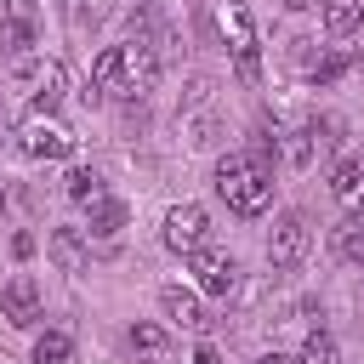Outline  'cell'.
Masks as SVG:
<instances>
[{
    "label": "cell",
    "mask_w": 364,
    "mask_h": 364,
    "mask_svg": "<svg viewBox=\"0 0 364 364\" xmlns=\"http://www.w3.org/2000/svg\"><path fill=\"white\" fill-rule=\"evenodd\" d=\"M216 193L228 199L233 216H262L273 205V165H267V148H233L216 159Z\"/></svg>",
    "instance_id": "obj_1"
},
{
    "label": "cell",
    "mask_w": 364,
    "mask_h": 364,
    "mask_svg": "<svg viewBox=\"0 0 364 364\" xmlns=\"http://www.w3.org/2000/svg\"><path fill=\"white\" fill-rule=\"evenodd\" d=\"M154 80H159V57H154V46H148L142 34L125 40V46H108V51L91 63V85H97L102 97H125V102H136V97L154 91Z\"/></svg>",
    "instance_id": "obj_2"
},
{
    "label": "cell",
    "mask_w": 364,
    "mask_h": 364,
    "mask_svg": "<svg viewBox=\"0 0 364 364\" xmlns=\"http://www.w3.org/2000/svg\"><path fill=\"white\" fill-rule=\"evenodd\" d=\"M216 28H222V40H228V51H233L239 80L256 85V80H262V40H256L250 6H245V0H222V6H216Z\"/></svg>",
    "instance_id": "obj_3"
},
{
    "label": "cell",
    "mask_w": 364,
    "mask_h": 364,
    "mask_svg": "<svg viewBox=\"0 0 364 364\" xmlns=\"http://www.w3.org/2000/svg\"><path fill=\"white\" fill-rule=\"evenodd\" d=\"M11 136H17V154H23V159H46V165H51V159H74V148H80V136H74L57 114H46V108H28Z\"/></svg>",
    "instance_id": "obj_4"
},
{
    "label": "cell",
    "mask_w": 364,
    "mask_h": 364,
    "mask_svg": "<svg viewBox=\"0 0 364 364\" xmlns=\"http://www.w3.org/2000/svg\"><path fill=\"white\" fill-rule=\"evenodd\" d=\"M17 74H23V85H28V102L46 108V114H57V102L68 97V68H63L57 57H28Z\"/></svg>",
    "instance_id": "obj_5"
},
{
    "label": "cell",
    "mask_w": 364,
    "mask_h": 364,
    "mask_svg": "<svg viewBox=\"0 0 364 364\" xmlns=\"http://www.w3.org/2000/svg\"><path fill=\"white\" fill-rule=\"evenodd\" d=\"M165 245H171L176 256H193L199 245H210V216H205V205H193V199L171 205V210H165Z\"/></svg>",
    "instance_id": "obj_6"
},
{
    "label": "cell",
    "mask_w": 364,
    "mask_h": 364,
    "mask_svg": "<svg viewBox=\"0 0 364 364\" xmlns=\"http://www.w3.org/2000/svg\"><path fill=\"white\" fill-rule=\"evenodd\" d=\"M307 245H313V228H307L301 210L273 216V228H267V262H273V267H296V262L307 256Z\"/></svg>",
    "instance_id": "obj_7"
},
{
    "label": "cell",
    "mask_w": 364,
    "mask_h": 364,
    "mask_svg": "<svg viewBox=\"0 0 364 364\" xmlns=\"http://www.w3.org/2000/svg\"><path fill=\"white\" fill-rule=\"evenodd\" d=\"M188 262H193V279H199V290H205V296H222V301H228V296L239 290V262H233L228 250H216V245H199Z\"/></svg>",
    "instance_id": "obj_8"
},
{
    "label": "cell",
    "mask_w": 364,
    "mask_h": 364,
    "mask_svg": "<svg viewBox=\"0 0 364 364\" xmlns=\"http://www.w3.org/2000/svg\"><path fill=\"white\" fill-rule=\"evenodd\" d=\"M0 318L17 324V330L40 324V284H34V273H11V279H6V290H0Z\"/></svg>",
    "instance_id": "obj_9"
},
{
    "label": "cell",
    "mask_w": 364,
    "mask_h": 364,
    "mask_svg": "<svg viewBox=\"0 0 364 364\" xmlns=\"http://www.w3.org/2000/svg\"><path fill=\"white\" fill-rule=\"evenodd\" d=\"M46 256L57 262V273H74V279L91 267V245H85L80 228H51L46 233Z\"/></svg>",
    "instance_id": "obj_10"
},
{
    "label": "cell",
    "mask_w": 364,
    "mask_h": 364,
    "mask_svg": "<svg viewBox=\"0 0 364 364\" xmlns=\"http://www.w3.org/2000/svg\"><path fill=\"white\" fill-rule=\"evenodd\" d=\"M159 313H165L171 324H182V330H205V324H210L205 307H199V296L182 290V284H165V290H159Z\"/></svg>",
    "instance_id": "obj_11"
},
{
    "label": "cell",
    "mask_w": 364,
    "mask_h": 364,
    "mask_svg": "<svg viewBox=\"0 0 364 364\" xmlns=\"http://www.w3.org/2000/svg\"><path fill=\"white\" fill-rule=\"evenodd\" d=\"M330 193H336L347 210H364V154H347V159L330 171Z\"/></svg>",
    "instance_id": "obj_12"
},
{
    "label": "cell",
    "mask_w": 364,
    "mask_h": 364,
    "mask_svg": "<svg viewBox=\"0 0 364 364\" xmlns=\"http://www.w3.org/2000/svg\"><path fill=\"white\" fill-rule=\"evenodd\" d=\"M85 222H91L85 233H97V239H119V233H125V205H119L114 193H97V199L85 205Z\"/></svg>",
    "instance_id": "obj_13"
},
{
    "label": "cell",
    "mask_w": 364,
    "mask_h": 364,
    "mask_svg": "<svg viewBox=\"0 0 364 364\" xmlns=\"http://www.w3.org/2000/svg\"><path fill=\"white\" fill-rule=\"evenodd\" d=\"M358 23H364V0H324V34L330 40L358 34Z\"/></svg>",
    "instance_id": "obj_14"
},
{
    "label": "cell",
    "mask_w": 364,
    "mask_h": 364,
    "mask_svg": "<svg viewBox=\"0 0 364 364\" xmlns=\"http://www.w3.org/2000/svg\"><path fill=\"white\" fill-rule=\"evenodd\" d=\"M336 256L353 262V267H364V210H347V216H341V228H336Z\"/></svg>",
    "instance_id": "obj_15"
},
{
    "label": "cell",
    "mask_w": 364,
    "mask_h": 364,
    "mask_svg": "<svg viewBox=\"0 0 364 364\" xmlns=\"http://www.w3.org/2000/svg\"><path fill=\"white\" fill-rule=\"evenodd\" d=\"M182 136H188V148H210L222 136V119L210 108H182Z\"/></svg>",
    "instance_id": "obj_16"
},
{
    "label": "cell",
    "mask_w": 364,
    "mask_h": 364,
    "mask_svg": "<svg viewBox=\"0 0 364 364\" xmlns=\"http://www.w3.org/2000/svg\"><path fill=\"white\" fill-rule=\"evenodd\" d=\"M28 46H34V23H0V51L11 68L28 63Z\"/></svg>",
    "instance_id": "obj_17"
},
{
    "label": "cell",
    "mask_w": 364,
    "mask_h": 364,
    "mask_svg": "<svg viewBox=\"0 0 364 364\" xmlns=\"http://www.w3.org/2000/svg\"><path fill=\"white\" fill-rule=\"evenodd\" d=\"M125 341H131L142 358H165V353H171V336H165L159 324H131V330H125Z\"/></svg>",
    "instance_id": "obj_18"
},
{
    "label": "cell",
    "mask_w": 364,
    "mask_h": 364,
    "mask_svg": "<svg viewBox=\"0 0 364 364\" xmlns=\"http://www.w3.org/2000/svg\"><path fill=\"white\" fill-rule=\"evenodd\" d=\"M34 364H74V341H68V330H46V336L34 341Z\"/></svg>",
    "instance_id": "obj_19"
},
{
    "label": "cell",
    "mask_w": 364,
    "mask_h": 364,
    "mask_svg": "<svg viewBox=\"0 0 364 364\" xmlns=\"http://www.w3.org/2000/svg\"><path fill=\"white\" fill-rule=\"evenodd\" d=\"M296 364H341V347H336V336H330V330H313V336L301 341Z\"/></svg>",
    "instance_id": "obj_20"
},
{
    "label": "cell",
    "mask_w": 364,
    "mask_h": 364,
    "mask_svg": "<svg viewBox=\"0 0 364 364\" xmlns=\"http://www.w3.org/2000/svg\"><path fill=\"white\" fill-rule=\"evenodd\" d=\"M119 11V0H68V17L80 23V28H97V23H108Z\"/></svg>",
    "instance_id": "obj_21"
},
{
    "label": "cell",
    "mask_w": 364,
    "mask_h": 364,
    "mask_svg": "<svg viewBox=\"0 0 364 364\" xmlns=\"http://www.w3.org/2000/svg\"><path fill=\"white\" fill-rule=\"evenodd\" d=\"M97 193H108V188H102V176H97L91 165H80V171H68V199H74V205H91Z\"/></svg>",
    "instance_id": "obj_22"
},
{
    "label": "cell",
    "mask_w": 364,
    "mask_h": 364,
    "mask_svg": "<svg viewBox=\"0 0 364 364\" xmlns=\"http://www.w3.org/2000/svg\"><path fill=\"white\" fill-rule=\"evenodd\" d=\"M40 0H0V23H34Z\"/></svg>",
    "instance_id": "obj_23"
},
{
    "label": "cell",
    "mask_w": 364,
    "mask_h": 364,
    "mask_svg": "<svg viewBox=\"0 0 364 364\" xmlns=\"http://www.w3.org/2000/svg\"><path fill=\"white\" fill-rule=\"evenodd\" d=\"M193 364H222V358H216V347H199V353H193Z\"/></svg>",
    "instance_id": "obj_24"
},
{
    "label": "cell",
    "mask_w": 364,
    "mask_h": 364,
    "mask_svg": "<svg viewBox=\"0 0 364 364\" xmlns=\"http://www.w3.org/2000/svg\"><path fill=\"white\" fill-rule=\"evenodd\" d=\"M256 364H296V358H290V353H262Z\"/></svg>",
    "instance_id": "obj_25"
},
{
    "label": "cell",
    "mask_w": 364,
    "mask_h": 364,
    "mask_svg": "<svg viewBox=\"0 0 364 364\" xmlns=\"http://www.w3.org/2000/svg\"><path fill=\"white\" fill-rule=\"evenodd\" d=\"M284 6H290V11H301V6H313V0H284Z\"/></svg>",
    "instance_id": "obj_26"
},
{
    "label": "cell",
    "mask_w": 364,
    "mask_h": 364,
    "mask_svg": "<svg viewBox=\"0 0 364 364\" xmlns=\"http://www.w3.org/2000/svg\"><path fill=\"white\" fill-rule=\"evenodd\" d=\"M0 210H6V188H0Z\"/></svg>",
    "instance_id": "obj_27"
},
{
    "label": "cell",
    "mask_w": 364,
    "mask_h": 364,
    "mask_svg": "<svg viewBox=\"0 0 364 364\" xmlns=\"http://www.w3.org/2000/svg\"><path fill=\"white\" fill-rule=\"evenodd\" d=\"M358 68H364V51H358Z\"/></svg>",
    "instance_id": "obj_28"
}]
</instances>
